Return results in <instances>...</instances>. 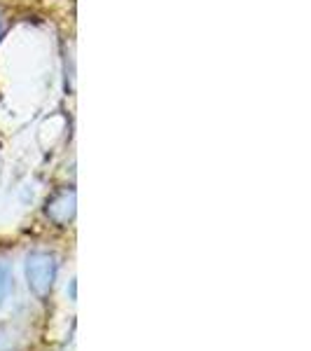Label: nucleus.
<instances>
[{"label":"nucleus","mask_w":311,"mask_h":351,"mask_svg":"<svg viewBox=\"0 0 311 351\" xmlns=\"http://www.w3.org/2000/svg\"><path fill=\"white\" fill-rule=\"evenodd\" d=\"M0 351H14V337L8 328H0Z\"/></svg>","instance_id":"obj_4"},{"label":"nucleus","mask_w":311,"mask_h":351,"mask_svg":"<svg viewBox=\"0 0 311 351\" xmlns=\"http://www.w3.org/2000/svg\"><path fill=\"white\" fill-rule=\"evenodd\" d=\"M10 291H12V271L5 263H0V304L8 300Z\"/></svg>","instance_id":"obj_3"},{"label":"nucleus","mask_w":311,"mask_h":351,"mask_svg":"<svg viewBox=\"0 0 311 351\" xmlns=\"http://www.w3.org/2000/svg\"><path fill=\"white\" fill-rule=\"evenodd\" d=\"M45 213H47L49 220L56 223V225L71 223L73 216H75V192H73V190H61L59 195H54L52 199L47 202Z\"/></svg>","instance_id":"obj_2"},{"label":"nucleus","mask_w":311,"mask_h":351,"mask_svg":"<svg viewBox=\"0 0 311 351\" xmlns=\"http://www.w3.org/2000/svg\"><path fill=\"white\" fill-rule=\"evenodd\" d=\"M26 279L38 298H47L56 279V258L47 251H33L26 258Z\"/></svg>","instance_id":"obj_1"}]
</instances>
